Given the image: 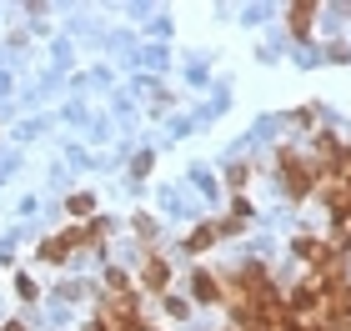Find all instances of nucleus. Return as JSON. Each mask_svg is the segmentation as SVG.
Listing matches in <instances>:
<instances>
[{
    "label": "nucleus",
    "mask_w": 351,
    "mask_h": 331,
    "mask_svg": "<svg viewBox=\"0 0 351 331\" xmlns=\"http://www.w3.org/2000/svg\"><path fill=\"white\" fill-rule=\"evenodd\" d=\"M281 186H286V191H291V196H306L311 191V181H322V166H316V161H301V156H291V151H281Z\"/></svg>",
    "instance_id": "nucleus-1"
},
{
    "label": "nucleus",
    "mask_w": 351,
    "mask_h": 331,
    "mask_svg": "<svg viewBox=\"0 0 351 331\" xmlns=\"http://www.w3.org/2000/svg\"><path fill=\"white\" fill-rule=\"evenodd\" d=\"M196 296H206V302H216V296H221V281L201 271V276H196Z\"/></svg>",
    "instance_id": "nucleus-2"
},
{
    "label": "nucleus",
    "mask_w": 351,
    "mask_h": 331,
    "mask_svg": "<svg viewBox=\"0 0 351 331\" xmlns=\"http://www.w3.org/2000/svg\"><path fill=\"white\" fill-rule=\"evenodd\" d=\"M291 30H296V36H306V30H311V5H296L291 10Z\"/></svg>",
    "instance_id": "nucleus-3"
},
{
    "label": "nucleus",
    "mask_w": 351,
    "mask_h": 331,
    "mask_svg": "<svg viewBox=\"0 0 351 331\" xmlns=\"http://www.w3.org/2000/svg\"><path fill=\"white\" fill-rule=\"evenodd\" d=\"M166 276H171V271H166L161 261H151V266H146V286H166Z\"/></svg>",
    "instance_id": "nucleus-4"
},
{
    "label": "nucleus",
    "mask_w": 351,
    "mask_h": 331,
    "mask_svg": "<svg viewBox=\"0 0 351 331\" xmlns=\"http://www.w3.org/2000/svg\"><path fill=\"white\" fill-rule=\"evenodd\" d=\"M216 241V231L211 226H201V231H191V251H201V246H211Z\"/></svg>",
    "instance_id": "nucleus-5"
}]
</instances>
